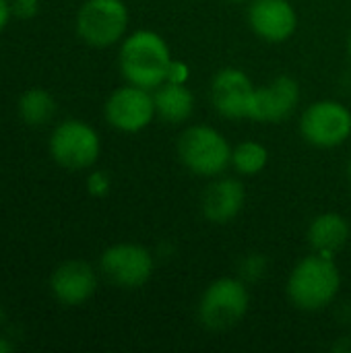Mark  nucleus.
Masks as SVG:
<instances>
[{"label": "nucleus", "mask_w": 351, "mask_h": 353, "mask_svg": "<svg viewBox=\"0 0 351 353\" xmlns=\"http://www.w3.org/2000/svg\"><path fill=\"white\" fill-rule=\"evenodd\" d=\"M14 352V343L6 337H0V353H10Z\"/></svg>", "instance_id": "b1692460"}, {"label": "nucleus", "mask_w": 351, "mask_h": 353, "mask_svg": "<svg viewBox=\"0 0 351 353\" xmlns=\"http://www.w3.org/2000/svg\"><path fill=\"white\" fill-rule=\"evenodd\" d=\"M101 153L97 130L83 120H64L50 134V155L64 170H87Z\"/></svg>", "instance_id": "423d86ee"}, {"label": "nucleus", "mask_w": 351, "mask_h": 353, "mask_svg": "<svg viewBox=\"0 0 351 353\" xmlns=\"http://www.w3.org/2000/svg\"><path fill=\"white\" fill-rule=\"evenodd\" d=\"M155 114L168 124H182L192 116L194 95L182 83H163L153 89Z\"/></svg>", "instance_id": "dca6fc26"}, {"label": "nucleus", "mask_w": 351, "mask_h": 353, "mask_svg": "<svg viewBox=\"0 0 351 353\" xmlns=\"http://www.w3.org/2000/svg\"><path fill=\"white\" fill-rule=\"evenodd\" d=\"M97 290V275L85 261H66L50 277L52 296L64 306L85 304Z\"/></svg>", "instance_id": "ddd939ff"}, {"label": "nucleus", "mask_w": 351, "mask_h": 353, "mask_svg": "<svg viewBox=\"0 0 351 353\" xmlns=\"http://www.w3.org/2000/svg\"><path fill=\"white\" fill-rule=\"evenodd\" d=\"M269 163V151L259 141H244L232 149V165L242 176H257Z\"/></svg>", "instance_id": "a211bd4d"}, {"label": "nucleus", "mask_w": 351, "mask_h": 353, "mask_svg": "<svg viewBox=\"0 0 351 353\" xmlns=\"http://www.w3.org/2000/svg\"><path fill=\"white\" fill-rule=\"evenodd\" d=\"M128 8L122 0H85L77 12V33L93 48H110L124 39Z\"/></svg>", "instance_id": "39448f33"}, {"label": "nucleus", "mask_w": 351, "mask_h": 353, "mask_svg": "<svg viewBox=\"0 0 351 353\" xmlns=\"http://www.w3.org/2000/svg\"><path fill=\"white\" fill-rule=\"evenodd\" d=\"M350 223L339 213H323L308 228V244L314 252L335 256L350 242Z\"/></svg>", "instance_id": "2eb2a0df"}, {"label": "nucleus", "mask_w": 351, "mask_h": 353, "mask_svg": "<svg viewBox=\"0 0 351 353\" xmlns=\"http://www.w3.org/2000/svg\"><path fill=\"white\" fill-rule=\"evenodd\" d=\"M178 157L194 176L215 178L232 165V147L217 128L194 124L180 134Z\"/></svg>", "instance_id": "7ed1b4c3"}, {"label": "nucleus", "mask_w": 351, "mask_h": 353, "mask_svg": "<svg viewBox=\"0 0 351 353\" xmlns=\"http://www.w3.org/2000/svg\"><path fill=\"white\" fill-rule=\"evenodd\" d=\"M4 323V308H2V304H0V325Z\"/></svg>", "instance_id": "393cba45"}, {"label": "nucleus", "mask_w": 351, "mask_h": 353, "mask_svg": "<svg viewBox=\"0 0 351 353\" xmlns=\"http://www.w3.org/2000/svg\"><path fill=\"white\" fill-rule=\"evenodd\" d=\"M300 132L306 143L319 149H333L351 137V112L339 101L321 99L310 103L300 118Z\"/></svg>", "instance_id": "0eeeda50"}, {"label": "nucleus", "mask_w": 351, "mask_h": 353, "mask_svg": "<svg viewBox=\"0 0 351 353\" xmlns=\"http://www.w3.org/2000/svg\"><path fill=\"white\" fill-rule=\"evenodd\" d=\"M348 50H350V58H351V33H350V39H348Z\"/></svg>", "instance_id": "bb28decb"}, {"label": "nucleus", "mask_w": 351, "mask_h": 353, "mask_svg": "<svg viewBox=\"0 0 351 353\" xmlns=\"http://www.w3.org/2000/svg\"><path fill=\"white\" fill-rule=\"evenodd\" d=\"M298 103H300V85L296 83V79L281 74L273 79L269 85L254 89L248 118L257 122L277 124L290 118L298 108Z\"/></svg>", "instance_id": "9b49d317"}, {"label": "nucleus", "mask_w": 351, "mask_h": 353, "mask_svg": "<svg viewBox=\"0 0 351 353\" xmlns=\"http://www.w3.org/2000/svg\"><path fill=\"white\" fill-rule=\"evenodd\" d=\"M110 188H112V178H110L108 172L95 170V172H91V174L87 176V192H89L91 196L101 199V196H106V194L110 192Z\"/></svg>", "instance_id": "6ab92c4d"}, {"label": "nucleus", "mask_w": 351, "mask_h": 353, "mask_svg": "<svg viewBox=\"0 0 351 353\" xmlns=\"http://www.w3.org/2000/svg\"><path fill=\"white\" fill-rule=\"evenodd\" d=\"M188 77H190L188 66H186L184 62H180V60H172L170 70H168V81H166V83H182V85H186Z\"/></svg>", "instance_id": "412c9836"}, {"label": "nucleus", "mask_w": 351, "mask_h": 353, "mask_svg": "<svg viewBox=\"0 0 351 353\" xmlns=\"http://www.w3.org/2000/svg\"><path fill=\"white\" fill-rule=\"evenodd\" d=\"M246 17L250 29L269 43L288 41L298 29V12L290 0H252Z\"/></svg>", "instance_id": "f8f14e48"}, {"label": "nucleus", "mask_w": 351, "mask_h": 353, "mask_svg": "<svg viewBox=\"0 0 351 353\" xmlns=\"http://www.w3.org/2000/svg\"><path fill=\"white\" fill-rule=\"evenodd\" d=\"M151 252L134 242H118L103 250L99 259V269L106 279L124 290L143 288L153 275Z\"/></svg>", "instance_id": "6e6552de"}, {"label": "nucleus", "mask_w": 351, "mask_h": 353, "mask_svg": "<svg viewBox=\"0 0 351 353\" xmlns=\"http://www.w3.org/2000/svg\"><path fill=\"white\" fill-rule=\"evenodd\" d=\"M263 267H265V261H263V256H259V254H252L248 261H246V265H244V273L248 275V277H254V275H259L261 271H263Z\"/></svg>", "instance_id": "4be33fe9"}, {"label": "nucleus", "mask_w": 351, "mask_h": 353, "mask_svg": "<svg viewBox=\"0 0 351 353\" xmlns=\"http://www.w3.org/2000/svg\"><path fill=\"white\" fill-rule=\"evenodd\" d=\"M232 2H244V0H232Z\"/></svg>", "instance_id": "cd10ccee"}, {"label": "nucleus", "mask_w": 351, "mask_h": 353, "mask_svg": "<svg viewBox=\"0 0 351 353\" xmlns=\"http://www.w3.org/2000/svg\"><path fill=\"white\" fill-rule=\"evenodd\" d=\"M348 178H350V182H351V159H350V163H348Z\"/></svg>", "instance_id": "a878e982"}, {"label": "nucleus", "mask_w": 351, "mask_h": 353, "mask_svg": "<svg viewBox=\"0 0 351 353\" xmlns=\"http://www.w3.org/2000/svg\"><path fill=\"white\" fill-rule=\"evenodd\" d=\"M244 201L246 190L238 178H219L205 188L201 196V209L209 221L223 225L240 215Z\"/></svg>", "instance_id": "4468645a"}, {"label": "nucleus", "mask_w": 351, "mask_h": 353, "mask_svg": "<svg viewBox=\"0 0 351 353\" xmlns=\"http://www.w3.org/2000/svg\"><path fill=\"white\" fill-rule=\"evenodd\" d=\"M10 8H12V14L17 19L29 21L39 12V0H12Z\"/></svg>", "instance_id": "aec40b11"}, {"label": "nucleus", "mask_w": 351, "mask_h": 353, "mask_svg": "<svg viewBox=\"0 0 351 353\" xmlns=\"http://www.w3.org/2000/svg\"><path fill=\"white\" fill-rule=\"evenodd\" d=\"M12 17V8H10V2L8 0H0V33L4 31V27L8 25Z\"/></svg>", "instance_id": "5701e85b"}, {"label": "nucleus", "mask_w": 351, "mask_h": 353, "mask_svg": "<svg viewBox=\"0 0 351 353\" xmlns=\"http://www.w3.org/2000/svg\"><path fill=\"white\" fill-rule=\"evenodd\" d=\"M103 114L110 126L120 132H141L157 116L153 93L130 83L112 91L106 101Z\"/></svg>", "instance_id": "1a4fd4ad"}, {"label": "nucleus", "mask_w": 351, "mask_h": 353, "mask_svg": "<svg viewBox=\"0 0 351 353\" xmlns=\"http://www.w3.org/2000/svg\"><path fill=\"white\" fill-rule=\"evenodd\" d=\"M250 308V294L244 281L221 277L207 285L199 302V321L209 331H228L236 327Z\"/></svg>", "instance_id": "20e7f679"}, {"label": "nucleus", "mask_w": 351, "mask_h": 353, "mask_svg": "<svg viewBox=\"0 0 351 353\" xmlns=\"http://www.w3.org/2000/svg\"><path fill=\"white\" fill-rule=\"evenodd\" d=\"M341 290V275L333 256L310 254L302 259L290 273L288 296L292 304L304 312H317L333 304Z\"/></svg>", "instance_id": "f03ea898"}, {"label": "nucleus", "mask_w": 351, "mask_h": 353, "mask_svg": "<svg viewBox=\"0 0 351 353\" xmlns=\"http://www.w3.org/2000/svg\"><path fill=\"white\" fill-rule=\"evenodd\" d=\"M172 52L168 41L151 31L139 29L122 39L120 46V72L122 77L137 87L157 89L168 81V70L172 64Z\"/></svg>", "instance_id": "f257e3e1"}, {"label": "nucleus", "mask_w": 351, "mask_h": 353, "mask_svg": "<svg viewBox=\"0 0 351 353\" xmlns=\"http://www.w3.org/2000/svg\"><path fill=\"white\" fill-rule=\"evenodd\" d=\"M254 85L250 77L234 66H225L215 72L211 81V101L213 108L223 118H248L250 101L254 95Z\"/></svg>", "instance_id": "9d476101"}, {"label": "nucleus", "mask_w": 351, "mask_h": 353, "mask_svg": "<svg viewBox=\"0 0 351 353\" xmlns=\"http://www.w3.org/2000/svg\"><path fill=\"white\" fill-rule=\"evenodd\" d=\"M17 112L27 126H43L56 114V99L52 97L50 91L41 87H31L21 93Z\"/></svg>", "instance_id": "f3484780"}]
</instances>
